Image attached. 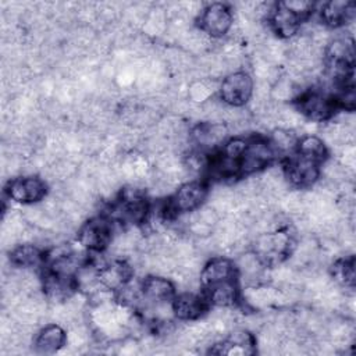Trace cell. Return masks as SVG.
Returning <instances> with one entry per match:
<instances>
[{"instance_id": "obj_1", "label": "cell", "mask_w": 356, "mask_h": 356, "mask_svg": "<svg viewBox=\"0 0 356 356\" xmlns=\"http://www.w3.org/2000/svg\"><path fill=\"white\" fill-rule=\"evenodd\" d=\"M221 99L232 107L248 103L253 95V81L245 72H232L224 78L220 86Z\"/></svg>"}, {"instance_id": "obj_2", "label": "cell", "mask_w": 356, "mask_h": 356, "mask_svg": "<svg viewBox=\"0 0 356 356\" xmlns=\"http://www.w3.org/2000/svg\"><path fill=\"white\" fill-rule=\"evenodd\" d=\"M202 31L210 38L225 35L232 25V15L229 8L222 3H213L207 6L200 15Z\"/></svg>"}, {"instance_id": "obj_3", "label": "cell", "mask_w": 356, "mask_h": 356, "mask_svg": "<svg viewBox=\"0 0 356 356\" xmlns=\"http://www.w3.org/2000/svg\"><path fill=\"white\" fill-rule=\"evenodd\" d=\"M273 154L274 153L271 146L263 140L246 143V147L239 160V171L245 174H252L266 167L271 161Z\"/></svg>"}, {"instance_id": "obj_4", "label": "cell", "mask_w": 356, "mask_h": 356, "mask_svg": "<svg viewBox=\"0 0 356 356\" xmlns=\"http://www.w3.org/2000/svg\"><path fill=\"white\" fill-rule=\"evenodd\" d=\"M46 186L42 179L36 177H21L15 178L8 185V195L15 202L33 203L43 199Z\"/></svg>"}, {"instance_id": "obj_5", "label": "cell", "mask_w": 356, "mask_h": 356, "mask_svg": "<svg viewBox=\"0 0 356 356\" xmlns=\"http://www.w3.org/2000/svg\"><path fill=\"white\" fill-rule=\"evenodd\" d=\"M288 242H289V239L282 232L259 234L253 241L254 254L259 259H263L270 263L278 261L280 256L284 253Z\"/></svg>"}, {"instance_id": "obj_6", "label": "cell", "mask_w": 356, "mask_h": 356, "mask_svg": "<svg viewBox=\"0 0 356 356\" xmlns=\"http://www.w3.org/2000/svg\"><path fill=\"white\" fill-rule=\"evenodd\" d=\"M79 241L89 249L100 250L111 241V225L106 220L95 218L82 227Z\"/></svg>"}, {"instance_id": "obj_7", "label": "cell", "mask_w": 356, "mask_h": 356, "mask_svg": "<svg viewBox=\"0 0 356 356\" xmlns=\"http://www.w3.org/2000/svg\"><path fill=\"white\" fill-rule=\"evenodd\" d=\"M318 164L317 161L298 154L288 164L286 175L288 179L298 186H307L313 184L318 177Z\"/></svg>"}, {"instance_id": "obj_8", "label": "cell", "mask_w": 356, "mask_h": 356, "mask_svg": "<svg viewBox=\"0 0 356 356\" xmlns=\"http://www.w3.org/2000/svg\"><path fill=\"white\" fill-rule=\"evenodd\" d=\"M200 281L209 289L227 281H235V266L227 259H214L206 264Z\"/></svg>"}, {"instance_id": "obj_9", "label": "cell", "mask_w": 356, "mask_h": 356, "mask_svg": "<svg viewBox=\"0 0 356 356\" xmlns=\"http://www.w3.org/2000/svg\"><path fill=\"white\" fill-rule=\"evenodd\" d=\"M206 186L200 182H188L179 188L174 197V209L178 211H193L206 199Z\"/></svg>"}, {"instance_id": "obj_10", "label": "cell", "mask_w": 356, "mask_h": 356, "mask_svg": "<svg viewBox=\"0 0 356 356\" xmlns=\"http://www.w3.org/2000/svg\"><path fill=\"white\" fill-rule=\"evenodd\" d=\"M334 110V102L323 93H309L300 102V111L312 120H325Z\"/></svg>"}, {"instance_id": "obj_11", "label": "cell", "mask_w": 356, "mask_h": 356, "mask_svg": "<svg viewBox=\"0 0 356 356\" xmlns=\"http://www.w3.org/2000/svg\"><path fill=\"white\" fill-rule=\"evenodd\" d=\"M67 341V337L63 328L57 324L44 327L36 337L35 345L39 353H53L58 350Z\"/></svg>"}, {"instance_id": "obj_12", "label": "cell", "mask_w": 356, "mask_h": 356, "mask_svg": "<svg viewBox=\"0 0 356 356\" xmlns=\"http://www.w3.org/2000/svg\"><path fill=\"white\" fill-rule=\"evenodd\" d=\"M355 4L350 1H330L323 6L321 18L327 25L339 26L350 19Z\"/></svg>"}, {"instance_id": "obj_13", "label": "cell", "mask_w": 356, "mask_h": 356, "mask_svg": "<svg viewBox=\"0 0 356 356\" xmlns=\"http://www.w3.org/2000/svg\"><path fill=\"white\" fill-rule=\"evenodd\" d=\"M271 19L275 32L284 38H289L298 31L300 17L280 3L274 10Z\"/></svg>"}, {"instance_id": "obj_14", "label": "cell", "mask_w": 356, "mask_h": 356, "mask_svg": "<svg viewBox=\"0 0 356 356\" xmlns=\"http://www.w3.org/2000/svg\"><path fill=\"white\" fill-rule=\"evenodd\" d=\"M172 312L181 320H193L202 314L203 302L195 293L186 292L175 299L172 305Z\"/></svg>"}, {"instance_id": "obj_15", "label": "cell", "mask_w": 356, "mask_h": 356, "mask_svg": "<svg viewBox=\"0 0 356 356\" xmlns=\"http://www.w3.org/2000/svg\"><path fill=\"white\" fill-rule=\"evenodd\" d=\"M142 292L147 300L156 305L168 300L172 296L174 289L168 280L161 277H150L143 282Z\"/></svg>"}, {"instance_id": "obj_16", "label": "cell", "mask_w": 356, "mask_h": 356, "mask_svg": "<svg viewBox=\"0 0 356 356\" xmlns=\"http://www.w3.org/2000/svg\"><path fill=\"white\" fill-rule=\"evenodd\" d=\"M228 128L222 122H209L199 125L193 131V138L200 146H216L224 140Z\"/></svg>"}, {"instance_id": "obj_17", "label": "cell", "mask_w": 356, "mask_h": 356, "mask_svg": "<svg viewBox=\"0 0 356 356\" xmlns=\"http://www.w3.org/2000/svg\"><path fill=\"white\" fill-rule=\"evenodd\" d=\"M117 218L129 224H138L145 220L147 213L146 202L138 196L127 199L121 206L115 210Z\"/></svg>"}, {"instance_id": "obj_18", "label": "cell", "mask_w": 356, "mask_h": 356, "mask_svg": "<svg viewBox=\"0 0 356 356\" xmlns=\"http://www.w3.org/2000/svg\"><path fill=\"white\" fill-rule=\"evenodd\" d=\"M39 259H40L39 249L32 243H24V245L17 246L11 252L10 261L18 267L26 268V267H32V266L38 264Z\"/></svg>"}, {"instance_id": "obj_19", "label": "cell", "mask_w": 356, "mask_h": 356, "mask_svg": "<svg viewBox=\"0 0 356 356\" xmlns=\"http://www.w3.org/2000/svg\"><path fill=\"white\" fill-rule=\"evenodd\" d=\"M236 293L238 291H236L235 281L221 282L210 288V299L214 305L220 307L231 306L236 300Z\"/></svg>"}, {"instance_id": "obj_20", "label": "cell", "mask_w": 356, "mask_h": 356, "mask_svg": "<svg viewBox=\"0 0 356 356\" xmlns=\"http://www.w3.org/2000/svg\"><path fill=\"white\" fill-rule=\"evenodd\" d=\"M307 159L321 163L325 157V145L317 136H305L299 143V153Z\"/></svg>"}, {"instance_id": "obj_21", "label": "cell", "mask_w": 356, "mask_h": 356, "mask_svg": "<svg viewBox=\"0 0 356 356\" xmlns=\"http://www.w3.org/2000/svg\"><path fill=\"white\" fill-rule=\"evenodd\" d=\"M127 277H128L127 267L122 264H114V266L104 268L100 273L99 281L107 288H117V286L124 285Z\"/></svg>"}, {"instance_id": "obj_22", "label": "cell", "mask_w": 356, "mask_h": 356, "mask_svg": "<svg viewBox=\"0 0 356 356\" xmlns=\"http://www.w3.org/2000/svg\"><path fill=\"white\" fill-rule=\"evenodd\" d=\"M273 143L280 150H291L296 143V136L292 132V129L280 128L273 134Z\"/></svg>"}, {"instance_id": "obj_23", "label": "cell", "mask_w": 356, "mask_h": 356, "mask_svg": "<svg viewBox=\"0 0 356 356\" xmlns=\"http://www.w3.org/2000/svg\"><path fill=\"white\" fill-rule=\"evenodd\" d=\"M335 275L338 277L337 280L341 281L343 285H353L355 281V267H353V259L345 260L338 266V270L335 273Z\"/></svg>"}, {"instance_id": "obj_24", "label": "cell", "mask_w": 356, "mask_h": 356, "mask_svg": "<svg viewBox=\"0 0 356 356\" xmlns=\"http://www.w3.org/2000/svg\"><path fill=\"white\" fill-rule=\"evenodd\" d=\"M286 8H289L292 13H295L296 15H303V14H306V13H309V10L313 7V3H310V1H284L282 3Z\"/></svg>"}]
</instances>
